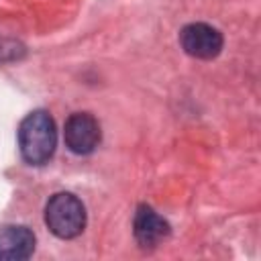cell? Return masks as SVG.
Instances as JSON below:
<instances>
[{
	"label": "cell",
	"instance_id": "cell-1",
	"mask_svg": "<svg viewBox=\"0 0 261 261\" xmlns=\"http://www.w3.org/2000/svg\"><path fill=\"white\" fill-rule=\"evenodd\" d=\"M18 147L20 155L31 165H43L53 157L57 147V130L49 112L35 110L20 120Z\"/></svg>",
	"mask_w": 261,
	"mask_h": 261
},
{
	"label": "cell",
	"instance_id": "cell-3",
	"mask_svg": "<svg viewBox=\"0 0 261 261\" xmlns=\"http://www.w3.org/2000/svg\"><path fill=\"white\" fill-rule=\"evenodd\" d=\"M63 139L71 153L90 155L102 139V130L98 120L90 112H73L63 126Z\"/></svg>",
	"mask_w": 261,
	"mask_h": 261
},
{
	"label": "cell",
	"instance_id": "cell-5",
	"mask_svg": "<svg viewBox=\"0 0 261 261\" xmlns=\"http://www.w3.org/2000/svg\"><path fill=\"white\" fill-rule=\"evenodd\" d=\"M35 251V234L22 224L0 226V261H22Z\"/></svg>",
	"mask_w": 261,
	"mask_h": 261
},
{
	"label": "cell",
	"instance_id": "cell-4",
	"mask_svg": "<svg viewBox=\"0 0 261 261\" xmlns=\"http://www.w3.org/2000/svg\"><path fill=\"white\" fill-rule=\"evenodd\" d=\"M179 45L196 59H212L222 49V35L206 22H190L179 31Z\"/></svg>",
	"mask_w": 261,
	"mask_h": 261
},
{
	"label": "cell",
	"instance_id": "cell-6",
	"mask_svg": "<svg viewBox=\"0 0 261 261\" xmlns=\"http://www.w3.org/2000/svg\"><path fill=\"white\" fill-rule=\"evenodd\" d=\"M133 232L141 247H155L169 237V224L151 206L141 204L135 212Z\"/></svg>",
	"mask_w": 261,
	"mask_h": 261
},
{
	"label": "cell",
	"instance_id": "cell-2",
	"mask_svg": "<svg viewBox=\"0 0 261 261\" xmlns=\"http://www.w3.org/2000/svg\"><path fill=\"white\" fill-rule=\"evenodd\" d=\"M45 224L59 239H73L86 226V208L73 194L59 192L45 206Z\"/></svg>",
	"mask_w": 261,
	"mask_h": 261
}]
</instances>
